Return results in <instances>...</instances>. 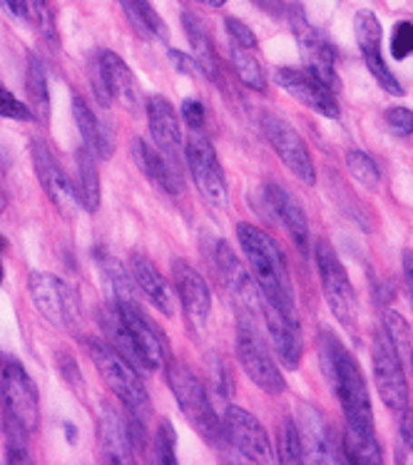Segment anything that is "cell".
<instances>
[{"mask_svg": "<svg viewBox=\"0 0 413 465\" xmlns=\"http://www.w3.org/2000/svg\"><path fill=\"white\" fill-rule=\"evenodd\" d=\"M237 239H240L241 252L247 257V264L251 266V276L260 286L261 299L284 312L297 313L294 286H291L287 262H284V254L277 247V242L267 232H261L260 227L247 224V222L237 224Z\"/></svg>", "mask_w": 413, "mask_h": 465, "instance_id": "1", "label": "cell"}, {"mask_svg": "<svg viewBox=\"0 0 413 465\" xmlns=\"http://www.w3.org/2000/svg\"><path fill=\"white\" fill-rule=\"evenodd\" d=\"M87 351H90V359H93V366L100 373V379L105 381L107 389L125 403L127 413L147 420L150 396H147V389H144L135 366L127 361L125 356H120L110 343L100 341V339H93L87 343Z\"/></svg>", "mask_w": 413, "mask_h": 465, "instance_id": "2", "label": "cell"}, {"mask_svg": "<svg viewBox=\"0 0 413 465\" xmlns=\"http://www.w3.org/2000/svg\"><path fill=\"white\" fill-rule=\"evenodd\" d=\"M167 383L172 389L177 406L182 411V416L192 423V428L200 436L210 443V446H220L224 440V430H221V420L214 413L210 396L204 383L184 363L174 361L167 369Z\"/></svg>", "mask_w": 413, "mask_h": 465, "instance_id": "3", "label": "cell"}, {"mask_svg": "<svg viewBox=\"0 0 413 465\" xmlns=\"http://www.w3.org/2000/svg\"><path fill=\"white\" fill-rule=\"evenodd\" d=\"M237 359H240L241 369L250 376L254 386H260L270 396H281L284 393L287 383H284V376H281L277 361L271 359L267 343L261 339L260 329H257V319L240 316V323H237Z\"/></svg>", "mask_w": 413, "mask_h": 465, "instance_id": "4", "label": "cell"}, {"mask_svg": "<svg viewBox=\"0 0 413 465\" xmlns=\"http://www.w3.org/2000/svg\"><path fill=\"white\" fill-rule=\"evenodd\" d=\"M30 299L38 313L60 331H75L80 322V304L73 286L48 272H33L28 279Z\"/></svg>", "mask_w": 413, "mask_h": 465, "instance_id": "5", "label": "cell"}, {"mask_svg": "<svg viewBox=\"0 0 413 465\" xmlns=\"http://www.w3.org/2000/svg\"><path fill=\"white\" fill-rule=\"evenodd\" d=\"M314 254H317L321 289L327 296L329 309L346 329H354L356 319H359V299H356L354 286H351V279L346 274L341 259L327 239H319Z\"/></svg>", "mask_w": 413, "mask_h": 465, "instance_id": "6", "label": "cell"}, {"mask_svg": "<svg viewBox=\"0 0 413 465\" xmlns=\"http://www.w3.org/2000/svg\"><path fill=\"white\" fill-rule=\"evenodd\" d=\"M331 391L337 393L339 403H341L346 426L374 433V409H371V399H369V386H366L359 363L349 351L341 353V359H339Z\"/></svg>", "mask_w": 413, "mask_h": 465, "instance_id": "7", "label": "cell"}, {"mask_svg": "<svg viewBox=\"0 0 413 465\" xmlns=\"http://www.w3.org/2000/svg\"><path fill=\"white\" fill-rule=\"evenodd\" d=\"M184 162L190 167L194 187L202 194V200L217 209L227 207L230 204V187H227L224 172H221V164L210 140L200 137V134L190 137L187 147H184Z\"/></svg>", "mask_w": 413, "mask_h": 465, "instance_id": "8", "label": "cell"}, {"mask_svg": "<svg viewBox=\"0 0 413 465\" xmlns=\"http://www.w3.org/2000/svg\"><path fill=\"white\" fill-rule=\"evenodd\" d=\"M287 20H289V25H291V30H294V35H297L301 55H304V60H307L309 73L337 93L339 90L337 53H334V48H331V43H329V40L324 38V35H321L311 23H309L307 15H304V10L299 8V5H291V8L287 10Z\"/></svg>", "mask_w": 413, "mask_h": 465, "instance_id": "9", "label": "cell"}, {"mask_svg": "<svg viewBox=\"0 0 413 465\" xmlns=\"http://www.w3.org/2000/svg\"><path fill=\"white\" fill-rule=\"evenodd\" d=\"M221 430H224V440L247 463L267 465L274 460L270 436L260 423V418L251 416L250 411L240 409V406H227L224 416H221Z\"/></svg>", "mask_w": 413, "mask_h": 465, "instance_id": "10", "label": "cell"}, {"mask_svg": "<svg viewBox=\"0 0 413 465\" xmlns=\"http://www.w3.org/2000/svg\"><path fill=\"white\" fill-rule=\"evenodd\" d=\"M371 356H374L376 389L381 393V401L388 411L401 413L404 409H408V383H406L401 356L396 353L394 343L386 336L384 329L376 333Z\"/></svg>", "mask_w": 413, "mask_h": 465, "instance_id": "11", "label": "cell"}, {"mask_svg": "<svg viewBox=\"0 0 413 465\" xmlns=\"http://www.w3.org/2000/svg\"><path fill=\"white\" fill-rule=\"evenodd\" d=\"M0 396L5 403V413L35 433L40 426V401L35 383L18 361H5L0 369Z\"/></svg>", "mask_w": 413, "mask_h": 465, "instance_id": "12", "label": "cell"}, {"mask_svg": "<svg viewBox=\"0 0 413 465\" xmlns=\"http://www.w3.org/2000/svg\"><path fill=\"white\" fill-rule=\"evenodd\" d=\"M261 124H264V133H267L271 150L279 154V160L284 162V167L304 184H314L317 182V167H314V160H311L301 134L277 114H264Z\"/></svg>", "mask_w": 413, "mask_h": 465, "instance_id": "13", "label": "cell"}, {"mask_svg": "<svg viewBox=\"0 0 413 465\" xmlns=\"http://www.w3.org/2000/svg\"><path fill=\"white\" fill-rule=\"evenodd\" d=\"M30 153H33V167H35V174H38L40 187L48 194V200L53 202V207L58 209L60 217H75L77 207H80L75 182H70L65 170L60 167V162L55 160L53 150H50L43 140H35L33 147H30Z\"/></svg>", "mask_w": 413, "mask_h": 465, "instance_id": "14", "label": "cell"}, {"mask_svg": "<svg viewBox=\"0 0 413 465\" xmlns=\"http://www.w3.org/2000/svg\"><path fill=\"white\" fill-rule=\"evenodd\" d=\"M214 262L220 269L224 286L231 294V302L237 306L240 316H250V319H260L261 316V292L254 276L247 274V269L241 264V259L231 252L227 242H217L214 244Z\"/></svg>", "mask_w": 413, "mask_h": 465, "instance_id": "15", "label": "cell"}, {"mask_svg": "<svg viewBox=\"0 0 413 465\" xmlns=\"http://www.w3.org/2000/svg\"><path fill=\"white\" fill-rule=\"evenodd\" d=\"M299 436L304 446V463H346L344 448L331 433L324 413L311 406H299Z\"/></svg>", "mask_w": 413, "mask_h": 465, "instance_id": "16", "label": "cell"}, {"mask_svg": "<svg viewBox=\"0 0 413 465\" xmlns=\"http://www.w3.org/2000/svg\"><path fill=\"white\" fill-rule=\"evenodd\" d=\"M354 35L359 43V50L364 55L366 67L371 70L376 83L384 87L388 95L401 97L404 95V85L396 80L391 67L386 65L384 55H381V23L371 10H359L354 18Z\"/></svg>", "mask_w": 413, "mask_h": 465, "instance_id": "17", "label": "cell"}, {"mask_svg": "<svg viewBox=\"0 0 413 465\" xmlns=\"http://www.w3.org/2000/svg\"><path fill=\"white\" fill-rule=\"evenodd\" d=\"M274 80L281 90H287L289 95L297 103L307 104L314 113L324 114L329 120H339V100L337 93L327 87L321 80L311 75L309 70H297V67H279L274 73Z\"/></svg>", "mask_w": 413, "mask_h": 465, "instance_id": "18", "label": "cell"}, {"mask_svg": "<svg viewBox=\"0 0 413 465\" xmlns=\"http://www.w3.org/2000/svg\"><path fill=\"white\" fill-rule=\"evenodd\" d=\"M261 319L267 323L274 353L287 371L299 369L304 341H301V326H299V313H289L279 306L270 304L261 299Z\"/></svg>", "mask_w": 413, "mask_h": 465, "instance_id": "19", "label": "cell"}, {"mask_svg": "<svg viewBox=\"0 0 413 465\" xmlns=\"http://www.w3.org/2000/svg\"><path fill=\"white\" fill-rule=\"evenodd\" d=\"M147 120H150V133H152V144L160 150L164 160L180 172V164L184 160V143L182 130L177 113L170 104V100L154 95L147 100Z\"/></svg>", "mask_w": 413, "mask_h": 465, "instance_id": "20", "label": "cell"}, {"mask_svg": "<svg viewBox=\"0 0 413 465\" xmlns=\"http://www.w3.org/2000/svg\"><path fill=\"white\" fill-rule=\"evenodd\" d=\"M172 279L187 319H190L194 329H202L211 312V294L210 286L204 282V276L192 264H187L184 259H174Z\"/></svg>", "mask_w": 413, "mask_h": 465, "instance_id": "21", "label": "cell"}, {"mask_svg": "<svg viewBox=\"0 0 413 465\" xmlns=\"http://www.w3.org/2000/svg\"><path fill=\"white\" fill-rule=\"evenodd\" d=\"M97 446H100L103 460H107V463H133V456H135V448H133V440H130V430H127V418L113 403H107V401L100 403Z\"/></svg>", "mask_w": 413, "mask_h": 465, "instance_id": "22", "label": "cell"}, {"mask_svg": "<svg viewBox=\"0 0 413 465\" xmlns=\"http://www.w3.org/2000/svg\"><path fill=\"white\" fill-rule=\"evenodd\" d=\"M115 304L120 309V313H123V319H125L133 339H135L137 349L144 356L147 371H157L164 363L162 333L157 331V326L144 316L135 299H130V302H115Z\"/></svg>", "mask_w": 413, "mask_h": 465, "instance_id": "23", "label": "cell"}, {"mask_svg": "<svg viewBox=\"0 0 413 465\" xmlns=\"http://www.w3.org/2000/svg\"><path fill=\"white\" fill-rule=\"evenodd\" d=\"M130 274L140 286V292L147 296V302L157 309V312L172 319L174 316V292L170 282L164 279L162 272L143 254H133L130 257Z\"/></svg>", "mask_w": 413, "mask_h": 465, "instance_id": "24", "label": "cell"}, {"mask_svg": "<svg viewBox=\"0 0 413 465\" xmlns=\"http://www.w3.org/2000/svg\"><path fill=\"white\" fill-rule=\"evenodd\" d=\"M133 154H135L140 172L152 182L154 187H160L167 194H180L182 192V172L174 170L154 144H150L143 137H137L135 143H133Z\"/></svg>", "mask_w": 413, "mask_h": 465, "instance_id": "25", "label": "cell"}, {"mask_svg": "<svg viewBox=\"0 0 413 465\" xmlns=\"http://www.w3.org/2000/svg\"><path fill=\"white\" fill-rule=\"evenodd\" d=\"M100 63H103V73H105L113 100H120V104L127 110H137L143 104V95H140V85H137L133 70L125 65V60L113 50H103Z\"/></svg>", "mask_w": 413, "mask_h": 465, "instance_id": "26", "label": "cell"}, {"mask_svg": "<svg viewBox=\"0 0 413 465\" xmlns=\"http://www.w3.org/2000/svg\"><path fill=\"white\" fill-rule=\"evenodd\" d=\"M97 316H100V329H103V333H105V341L110 343L120 356H125L127 361L133 363L135 369L147 371L144 356L140 353V349H137L135 339H133V333H130V329H127L125 319H123V313H120L115 302L103 306Z\"/></svg>", "mask_w": 413, "mask_h": 465, "instance_id": "27", "label": "cell"}, {"mask_svg": "<svg viewBox=\"0 0 413 465\" xmlns=\"http://www.w3.org/2000/svg\"><path fill=\"white\" fill-rule=\"evenodd\" d=\"M267 202H270L271 209H274V214L284 222V227H287V232L291 234V239H294L301 249L307 247L309 219L307 214H304L301 204H299L284 187H279L274 182L267 184Z\"/></svg>", "mask_w": 413, "mask_h": 465, "instance_id": "28", "label": "cell"}, {"mask_svg": "<svg viewBox=\"0 0 413 465\" xmlns=\"http://www.w3.org/2000/svg\"><path fill=\"white\" fill-rule=\"evenodd\" d=\"M182 25L187 38H190V45H192L194 63L200 65L204 75H220V57H217V50H214V43H211V35L207 25H204V20L192 10H184Z\"/></svg>", "mask_w": 413, "mask_h": 465, "instance_id": "29", "label": "cell"}, {"mask_svg": "<svg viewBox=\"0 0 413 465\" xmlns=\"http://www.w3.org/2000/svg\"><path fill=\"white\" fill-rule=\"evenodd\" d=\"M73 117H75L77 133L83 137L87 153L95 154L97 160H107V157L113 154V140L105 137L103 124L97 120L95 110L87 104L85 97L75 95V100H73Z\"/></svg>", "mask_w": 413, "mask_h": 465, "instance_id": "30", "label": "cell"}, {"mask_svg": "<svg viewBox=\"0 0 413 465\" xmlns=\"http://www.w3.org/2000/svg\"><path fill=\"white\" fill-rule=\"evenodd\" d=\"M75 192L80 207L85 212L100 209V174H97L95 154L87 153L85 147L75 157Z\"/></svg>", "mask_w": 413, "mask_h": 465, "instance_id": "31", "label": "cell"}, {"mask_svg": "<svg viewBox=\"0 0 413 465\" xmlns=\"http://www.w3.org/2000/svg\"><path fill=\"white\" fill-rule=\"evenodd\" d=\"M120 8L130 20V25L143 35L144 40H167V25L160 18V13L152 8L150 0H120Z\"/></svg>", "mask_w": 413, "mask_h": 465, "instance_id": "32", "label": "cell"}, {"mask_svg": "<svg viewBox=\"0 0 413 465\" xmlns=\"http://www.w3.org/2000/svg\"><path fill=\"white\" fill-rule=\"evenodd\" d=\"M341 446H344L346 463H359V465L384 463V453H381V446H379V440H376V430L374 433H366V430H356V428L346 426Z\"/></svg>", "mask_w": 413, "mask_h": 465, "instance_id": "33", "label": "cell"}, {"mask_svg": "<svg viewBox=\"0 0 413 465\" xmlns=\"http://www.w3.org/2000/svg\"><path fill=\"white\" fill-rule=\"evenodd\" d=\"M25 90H28V107L35 114V120L45 123L50 114V93H48V77L43 70V63L38 57H28V70H25Z\"/></svg>", "mask_w": 413, "mask_h": 465, "instance_id": "34", "label": "cell"}, {"mask_svg": "<svg viewBox=\"0 0 413 465\" xmlns=\"http://www.w3.org/2000/svg\"><path fill=\"white\" fill-rule=\"evenodd\" d=\"M231 67H234L237 77L250 90H254V93H264L267 90V77H264L260 60L254 55V48L231 45Z\"/></svg>", "mask_w": 413, "mask_h": 465, "instance_id": "35", "label": "cell"}, {"mask_svg": "<svg viewBox=\"0 0 413 465\" xmlns=\"http://www.w3.org/2000/svg\"><path fill=\"white\" fill-rule=\"evenodd\" d=\"M277 456L279 463L284 465L304 463V446H301V436H299V426L294 423V418L284 416L279 420Z\"/></svg>", "mask_w": 413, "mask_h": 465, "instance_id": "36", "label": "cell"}, {"mask_svg": "<svg viewBox=\"0 0 413 465\" xmlns=\"http://www.w3.org/2000/svg\"><path fill=\"white\" fill-rule=\"evenodd\" d=\"M100 266H103V274L107 276V282L113 286V292H115V302H130V299H135V279L133 274H127L125 264L120 262V259L110 257H100Z\"/></svg>", "mask_w": 413, "mask_h": 465, "instance_id": "37", "label": "cell"}, {"mask_svg": "<svg viewBox=\"0 0 413 465\" xmlns=\"http://www.w3.org/2000/svg\"><path fill=\"white\" fill-rule=\"evenodd\" d=\"M28 436V428L5 413V460L8 463H30Z\"/></svg>", "mask_w": 413, "mask_h": 465, "instance_id": "38", "label": "cell"}, {"mask_svg": "<svg viewBox=\"0 0 413 465\" xmlns=\"http://www.w3.org/2000/svg\"><path fill=\"white\" fill-rule=\"evenodd\" d=\"M381 329H384L386 336L391 339L396 353L401 356V361H404V359H408V361H411L413 333H411V329H408V323H406L404 316L396 312H384V326H381Z\"/></svg>", "mask_w": 413, "mask_h": 465, "instance_id": "39", "label": "cell"}, {"mask_svg": "<svg viewBox=\"0 0 413 465\" xmlns=\"http://www.w3.org/2000/svg\"><path fill=\"white\" fill-rule=\"evenodd\" d=\"M23 3H25V20L33 23V28L38 30L40 38H45L55 45L58 43V28H55L48 0H23Z\"/></svg>", "mask_w": 413, "mask_h": 465, "instance_id": "40", "label": "cell"}, {"mask_svg": "<svg viewBox=\"0 0 413 465\" xmlns=\"http://www.w3.org/2000/svg\"><path fill=\"white\" fill-rule=\"evenodd\" d=\"M346 349L341 346L337 336L331 331L319 333V363H321V373L329 381V386L334 383V373H337V363Z\"/></svg>", "mask_w": 413, "mask_h": 465, "instance_id": "41", "label": "cell"}, {"mask_svg": "<svg viewBox=\"0 0 413 465\" xmlns=\"http://www.w3.org/2000/svg\"><path fill=\"white\" fill-rule=\"evenodd\" d=\"M346 167H349L351 177L359 184H364L369 190H376V184H379V167H376V162L369 154L351 150V153L346 154Z\"/></svg>", "mask_w": 413, "mask_h": 465, "instance_id": "42", "label": "cell"}, {"mask_svg": "<svg viewBox=\"0 0 413 465\" xmlns=\"http://www.w3.org/2000/svg\"><path fill=\"white\" fill-rule=\"evenodd\" d=\"M174 448H177V436H174L172 423H170V420H160L157 438H154V458H157V463H177V450H174Z\"/></svg>", "mask_w": 413, "mask_h": 465, "instance_id": "43", "label": "cell"}, {"mask_svg": "<svg viewBox=\"0 0 413 465\" xmlns=\"http://www.w3.org/2000/svg\"><path fill=\"white\" fill-rule=\"evenodd\" d=\"M386 127H388V133L394 134V137H411L413 134V110L408 107H401V104H396V107H388L384 114Z\"/></svg>", "mask_w": 413, "mask_h": 465, "instance_id": "44", "label": "cell"}, {"mask_svg": "<svg viewBox=\"0 0 413 465\" xmlns=\"http://www.w3.org/2000/svg\"><path fill=\"white\" fill-rule=\"evenodd\" d=\"M0 114L8 117V120H15V123H28V120L35 117L28 104L18 100V97L10 93L8 87L3 85H0Z\"/></svg>", "mask_w": 413, "mask_h": 465, "instance_id": "45", "label": "cell"}, {"mask_svg": "<svg viewBox=\"0 0 413 465\" xmlns=\"http://www.w3.org/2000/svg\"><path fill=\"white\" fill-rule=\"evenodd\" d=\"M398 463L413 460V409L398 413Z\"/></svg>", "mask_w": 413, "mask_h": 465, "instance_id": "46", "label": "cell"}, {"mask_svg": "<svg viewBox=\"0 0 413 465\" xmlns=\"http://www.w3.org/2000/svg\"><path fill=\"white\" fill-rule=\"evenodd\" d=\"M391 55L396 60H406L408 55H413V23L408 20L396 23L394 35H391Z\"/></svg>", "mask_w": 413, "mask_h": 465, "instance_id": "47", "label": "cell"}, {"mask_svg": "<svg viewBox=\"0 0 413 465\" xmlns=\"http://www.w3.org/2000/svg\"><path fill=\"white\" fill-rule=\"evenodd\" d=\"M224 28L230 33L231 45H241V48H254L257 50V35L254 30L247 28V23H241L237 18H227L224 20Z\"/></svg>", "mask_w": 413, "mask_h": 465, "instance_id": "48", "label": "cell"}, {"mask_svg": "<svg viewBox=\"0 0 413 465\" xmlns=\"http://www.w3.org/2000/svg\"><path fill=\"white\" fill-rule=\"evenodd\" d=\"M90 85H93V93L100 100V104L113 103V95H110V87H107L105 73H103V63H100V55H95L90 60Z\"/></svg>", "mask_w": 413, "mask_h": 465, "instance_id": "49", "label": "cell"}, {"mask_svg": "<svg viewBox=\"0 0 413 465\" xmlns=\"http://www.w3.org/2000/svg\"><path fill=\"white\" fill-rule=\"evenodd\" d=\"M204 117H207L204 104L200 103V100H194V97H187V100L182 103V120L187 123V127H192V130H202Z\"/></svg>", "mask_w": 413, "mask_h": 465, "instance_id": "50", "label": "cell"}, {"mask_svg": "<svg viewBox=\"0 0 413 465\" xmlns=\"http://www.w3.org/2000/svg\"><path fill=\"white\" fill-rule=\"evenodd\" d=\"M167 57H170V63H172L182 75H197V63H194V57H187L182 53V50H170L167 53Z\"/></svg>", "mask_w": 413, "mask_h": 465, "instance_id": "51", "label": "cell"}, {"mask_svg": "<svg viewBox=\"0 0 413 465\" xmlns=\"http://www.w3.org/2000/svg\"><path fill=\"white\" fill-rule=\"evenodd\" d=\"M404 282L413 306V252H404Z\"/></svg>", "mask_w": 413, "mask_h": 465, "instance_id": "52", "label": "cell"}, {"mask_svg": "<svg viewBox=\"0 0 413 465\" xmlns=\"http://www.w3.org/2000/svg\"><path fill=\"white\" fill-rule=\"evenodd\" d=\"M0 5H3V10H8L10 15L25 20V3L23 0H0Z\"/></svg>", "mask_w": 413, "mask_h": 465, "instance_id": "53", "label": "cell"}, {"mask_svg": "<svg viewBox=\"0 0 413 465\" xmlns=\"http://www.w3.org/2000/svg\"><path fill=\"white\" fill-rule=\"evenodd\" d=\"M257 3H260L261 8H270L271 13H277V8H279V5H281L279 0H257Z\"/></svg>", "mask_w": 413, "mask_h": 465, "instance_id": "54", "label": "cell"}, {"mask_svg": "<svg viewBox=\"0 0 413 465\" xmlns=\"http://www.w3.org/2000/svg\"><path fill=\"white\" fill-rule=\"evenodd\" d=\"M5 247H8V242L0 237V257H3V252H5ZM0 284H3V262H0Z\"/></svg>", "mask_w": 413, "mask_h": 465, "instance_id": "55", "label": "cell"}, {"mask_svg": "<svg viewBox=\"0 0 413 465\" xmlns=\"http://www.w3.org/2000/svg\"><path fill=\"white\" fill-rule=\"evenodd\" d=\"M200 3H207V5H211V8H220V5H224V0H200Z\"/></svg>", "mask_w": 413, "mask_h": 465, "instance_id": "56", "label": "cell"}, {"mask_svg": "<svg viewBox=\"0 0 413 465\" xmlns=\"http://www.w3.org/2000/svg\"><path fill=\"white\" fill-rule=\"evenodd\" d=\"M411 366H413V356H411Z\"/></svg>", "mask_w": 413, "mask_h": 465, "instance_id": "57", "label": "cell"}]
</instances>
